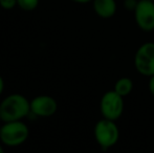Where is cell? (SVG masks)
Masks as SVG:
<instances>
[{
  "label": "cell",
  "instance_id": "1",
  "mask_svg": "<svg viewBox=\"0 0 154 153\" xmlns=\"http://www.w3.org/2000/svg\"><path fill=\"white\" fill-rule=\"evenodd\" d=\"M31 113V101L23 94L12 93L0 103V120L3 123L21 121Z\"/></svg>",
  "mask_w": 154,
  "mask_h": 153
},
{
  "label": "cell",
  "instance_id": "16",
  "mask_svg": "<svg viewBox=\"0 0 154 153\" xmlns=\"http://www.w3.org/2000/svg\"><path fill=\"white\" fill-rule=\"evenodd\" d=\"M4 152V149H3V147H2V145L0 144V153H3Z\"/></svg>",
  "mask_w": 154,
  "mask_h": 153
},
{
  "label": "cell",
  "instance_id": "3",
  "mask_svg": "<svg viewBox=\"0 0 154 153\" xmlns=\"http://www.w3.org/2000/svg\"><path fill=\"white\" fill-rule=\"evenodd\" d=\"M94 137L103 150L113 147L120 139V130L116 126V121L105 118L99 121L94 126Z\"/></svg>",
  "mask_w": 154,
  "mask_h": 153
},
{
  "label": "cell",
  "instance_id": "17",
  "mask_svg": "<svg viewBox=\"0 0 154 153\" xmlns=\"http://www.w3.org/2000/svg\"><path fill=\"white\" fill-rule=\"evenodd\" d=\"M149 1H154V0H149Z\"/></svg>",
  "mask_w": 154,
  "mask_h": 153
},
{
  "label": "cell",
  "instance_id": "10",
  "mask_svg": "<svg viewBox=\"0 0 154 153\" xmlns=\"http://www.w3.org/2000/svg\"><path fill=\"white\" fill-rule=\"evenodd\" d=\"M17 5L25 12H32L39 5V0H17Z\"/></svg>",
  "mask_w": 154,
  "mask_h": 153
},
{
  "label": "cell",
  "instance_id": "6",
  "mask_svg": "<svg viewBox=\"0 0 154 153\" xmlns=\"http://www.w3.org/2000/svg\"><path fill=\"white\" fill-rule=\"evenodd\" d=\"M133 13L136 24L142 31H154V1L138 0Z\"/></svg>",
  "mask_w": 154,
  "mask_h": 153
},
{
  "label": "cell",
  "instance_id": "14",
  "mask_svg": "<svg viewBox=\"0 0 154 153\" xmlns=\"http://www.w3.org/2000/svg\"><path fill=\"white\" fill-rule=\"evenodd\" d=\"M4 90V81H3V78L0 76V96L2 94Z\"/></svg>",
  "mask_w": 154,
  "mask_h": 153
},
{
  "label": "cell",
  "instance_id": "2",
  "mask_svg": "<svg viewBox=\"0 0 154 153\" xmlns=\"http://www.w3.org/2000/svg\"><path fill=\"white\" fill-rule=\"evenodd\" d=\"M29 129L21 121H12L3 123L0 127V141L6 147H18L26 142Z\"/></svg>",
  "mask_w": 154,
  "mask_h": 153
},
{
  "label": "cell",
  "instance_id": "8",
  "mask_svg": "<svg viewBox=\"0 0 154 153\" xmlns=\"http://www.w3.org/2000/svg\"><path fill=\"white\" fill-rule=\"evenodd\" d=\"M93 10L95 14L103 19H108L116 13V0H92Z\"/></svg>",
  "mask_w": 154,
  "mask_h": 153
},
{
  "label": "cell",
  "instance_id": "7",
  "mask_svg": "<svg viewBox=\"0 0 154 153\" xmlns=\"http://www.w3.org/2000/svg\"><path fill=\"white\" fill-rule=\"evenodd\" d=\"M58 110V103L53 96L41 94L31 101V113L40 118H48Z\"/></svg>",
  "mask_w": 154,
  "mask_h": 153
},
{
  "label": "cell",
  "instance_id": "13",
  "mask_svg": "<svg viewBox=\"0 0 154 153\" xmlns=\"http://www.w3.org/2000/svg\"><path fill=\"white\" fill-rule=\"evenodd\" d=\"M148 87H149V91H150V93L154 96V75L153 76H151L150 79H149Z\"/></svg>",
  "mask_w": 154,
  "mask_h": 153
},
{
  "label": "cell",
  "instance_id": "11",
  "mask_svg": "<svg viewBox=\"0 0 154 153\" xmlns=\"http://www.w3.org/2000/svg\"><path fill=\"white\" fill-rule=\"evenodd\" d=\"M17 5V0H0V6L4 10H12Z\"/></svg>",
  "mask_w": 154,
  "mask_h": 153
},
{
  "label": "cell",
  "instance_id": "12",
  "mask_svg": "<svg viewBox=\"0 0 154 153\" xmlns=\"http://www.w3.org/2000/svg\"><path fill=\"white\" fill-rule=\"evenodd\" d=\"M138 0H124V8L125 10L130 11V12H134Z\"/></svg>",
  "mask_w": 154,
  "mask_h": 153
},
{
  "label": "cell",
  "instance_id": "15",
  "mask_svg": "<svg viewBox=\"0 0 154 153\" xmlns=\"http://www.w3.org/2000/svg\"><path fill=\"white\" fill-rule=\"evenodd\" d=\"M72 1L77 2V3H82V4H84V3H88V2H91L92 0H72Z\"/></svg>",
  "mask_w": 154,
  "mask_h": 153
},
{
  "label": "cell",
  "instance_id": "5",
  "mask_svg": "<svg viewBox=\"0 0 154 153\" xmlns=\"http://www.w3.org/2000/svg\"><path fill=\"white\" fill-rule=\"evenodd\" d=\"M134 66L143 76L154 75V42H145L138 47L134 56Z\"/></svg>",
  "mask_w": 154,
  "mask_h": 153
},
{
  "label": "cell",
  "instance_id": "9",
  "mask_svg": "<svg viewBox=\"0 0 154 153\" xmlns=\"http://www.w3.org/2000/svg\"><path fill=\"white\" fill-rule=\"evenodd\" d=\"M133 89V82L130 78H121L116 82L114 85V91L118 92L123 98L129 96Z\"/></svg>",
  "mask_w": 154,
  "mask_h": 153
},
{
  "label": "cell",
  "instance_id": "4",
  "mask_svg": "<svg viewBox=\"0 0 154 153\" xmlns=\"http://www.w3.org/2000/svg\"><path fill=\"white\" fill-rule=\"evenodd\" d=\"M100 110L103 118L111 121L119 120L124 111V98L114 90L105 92L100 102Z\"/></svg>",
  "mask_w": 154,
  "mask_h": 153
}]
</instances>
